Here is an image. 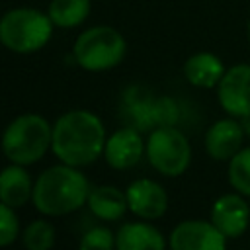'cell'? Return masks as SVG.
<instances>
[{
  "mask_svg": "<svg viewBox=\"0 0 250 250\" xmlns=\"http://www.w3.org/2000/svg\"><path fill=\"white\" fill-rule=\"evenodd\" d=\"M105 146V131L98 115L72 109L53 125V152L68 166L92 164Z\"/></svg>",
  "mask_w": 250,
  "mask_h": 250,
  "instance_id": "6da1fadb",
  "label": "cell"
},
{
  "mask_svg": "<svg viewBox=\"0 0 250 250\" xmlns=\"http://www.w3.org/2000/svg\"><path fill=\"white\" fill-rule=\"evenodd\" d=\"M90 182L76 166L61 164L45 170L33 184V203L43 215H66L88 201Z\"/></svg>",
  "mask_w": 250,
  "mask_h": 250,
  "instance_id": "7a4b0ae2",
  "label": "cell"
},
{
  "mask_svg": "<svg viewBox=\"0 0 250 250\" xmlns=\"http://www.w3.org/2000/svg\"><path fill=\"white\" fill-rule=\"evenodd\" d=\"M53 143V129L41 115L25 113L16 117L2 135V150L14 164H33L41 160Z\"/></svg>",
  "mask_w": 250,
  "mask_h": 250,
  "instance_id": "3957f363",
  "label": "cell"
},
{
  "mask_svg": "<svg viewBox=\"0 0 250 250\" xmlns=\"http://www.w3.org/2000/svg\"><path fill=\"white\" fill-rule=\"evenodd\" d=\"M53 25L49 14L35 8H14L0 18V43L14 53H33L47 45Z\"/></svg>",
  "mask_w": 250,
  "mask_h": 250,
  "instance_id": "277c9868",
  "label": "cell"
},
{
  "mask_svg": "<svg viewBox=\"0 0 250 250\" xmlns=\"http://www.w3.org/2000/svg\"><path fill=\"white\" fill-rule=\"evenodd\" d=\"M127 51L123 35L109 25H96L82 31L72 47L76 62L92 72H102L117 66Z\"/></svg>",
  "mask_w": 250,
  "mask_h": 250,
  "instance_id": "5b68a950",
  "label": "cell"
},
{
  "mask_svg": "<svg viewBox=\"0 0 250 250\" xmlns=\"http://www.w3.org/2000/svg\"><path fill=\"white\" fill-rule=\"evenodd\" d=\"M146 156L162 176H182L191 162V146L176 127H156L146 141Z\"/></svg>",
  "mask_w": 250,
  "mask_h": 250,
  "instance_id": "8992f818",
  "label": "cell"
},
{
  "mask_svg": "<svg viewBox=\"0 0 250 250\" xmlns=\"http://www.w3.org/2000/svg\"><path fill=\"white\" fill-rule=\"evenodd\" d=\"M217 98L230 117H250V64L238 62L227 68L217 84Z\"/></svg>",
  "mask_w": 250,
  "mask_h": 250,
  "instance_id": "52a82bcc",
  "label": "cell"
},
{
  "mask_svg": "<svg viewBox=\"0 0 250 250\" xmlns=\"http://www.w3.org/2000/svg\"><path fill=\"white\" fill-rule=\"evenodd\" d=\"M168 244L170 250H225L227 236L211 221L188 219L174 227Z\"/></svg>",
  "mask_w": 250,
  "mask_h": 250,
  "instance_id": "ba28073f",
  "label": "cell"
},
{
  "mask_svg": "<svg viewBox=\"0 0 250 250\" xmlns=\"http://www.w3.org/2000/svg\"><path fill=\"white\" fill-rule=\"evenodd\" d=\"M211 223L227 238L242 236L250 225V205L244 201V195L234 191L217 197L211 207Z\"/></svg>",
  "mask_w": 250,
  "mask_h": 250,
  "instance_id": "9c48e42d",
  "label": "cell"
},
{
  "mask_svg": "<svg viewBox=\"0 0 250 250\" xmlns=\"http://www.w3.org/2000/svg\"><path fill=\"white\" fill-rule=\"evenodd\" d=\"M125 195L129 209L141 219H158L168 209V193L160 184L148 178L135 180L127 188Z\"/></svg>",
  "mask_w": 250,
  "mask_h": 250,
  "instance_id": "30bf717a",
  "label": "cell"
},
{
  "mask_svg": "<svg viewBox=\"0 0 250 250\" xmlns=\"http://www.w3.org/2000/svg\"><path fill=\"white\" fill-rule=\"evenodd\" d=\"M244 129L234 117H225L215 121L205 133V150L211 158L219 162L230 160L242 148Z\"/></svg>",
  "mask_w": 250,
  "mask_h": 250,
  "instance_id": "8fae6325",
  "label": "cell"
},
{
  "mask_svg": "<svg viewBox=\"0 0 250 250\" xmlns=\"http://www.w3.org/2000/svg\"><path fill=\"white\" fill-rule=\"evenodd\" d=\"M145 143L141 139L139 129L135 127H123L119 131H115L104 146V156L107 160V164L111 168L117 170H125V168H133L143 152H145Z\"/></svg>",
  "mask_w": 250,
  "mask_h": 250,
  "instance_id": "7c38bea8",
  "label": "cell"
},
{
  "mask_svg": "<svg viewBox=\"0 0 250 250\" xmlns=\"http://www.w3.org/2000/svg\"><path fill=\"white\" fill-rule=\"evenodd\" d=\"M223 61L209 51L193 53L184 62V76L195 88H215L225 74Z\"/></svg>",
  "mask_w": 250,
  "mask_h": 250,
  "instance_id": "4fadbf2b",
  "label": "cell"
},
{
  "mask_svg": "<svg viewBox=\"0 0 250 250\" xmlns=\"http://www.w3.org/2000/svg\"><path fill=\"white\" fill-rule=\"evenodd\" d=\"M115 250H166V240L148 223H125L115 234Z\"/></svg>",
  "mask_w": 250,
  "mask_h": 250,
  "instance_id": "5bb4252c",
  "label": "cell"
},
{
  "mask_svg": "<svg viewBox=\"0 0 250 250\" xmlns=\"http://www.w3.org/2000/svg\"><path fill=\"white\" fill-rule=\"evenodd\" d=\"M33 197L29 172L21 164H14L0 172V201L10 207H21Z\"/></svg>",
  "mask_w": 250,
  "mask_h": 250,
  "instance_id": "9a60e30c",
  "label": "cell"
},
{
  "mask_svg": "<svg viewBox=\"0 0 250 250\" xmlns=\"http://www.w3.org/2000/svg\"><path fill=\"white\" fill-rule=\"evenodd\" d=\"M86 203H88L90 211L98 219H104V221H117L129 209L127 195L113 186H100V188L92 189Z\"/></svg>",
  "mask_w": 250,
  "mask_h": 250,
  "instance_id": "2e32d148",
  "label": "cell"
},
{
  "mask_svg": "<svg viewBox=\"0 0 250 250\" xmlns=\"http://www.w3.org/2000/svg\"><path fill=\"white\" fill-rule=\"evenodd\" d=\"M47 14L59 27H76L90 14V0H51Z\"/></svg>",
  "mask_w": 250,
  "mask_h": 250,
  "instance_id": "e0dca14e",
  "label": "cell"
},
{
  "mask_svg": "<svg viewBox=\"0 0 250 250\" xmlns=\"http://www.w3.org/2000/svg\"><path fill=\"white\" fill-rule=\"evenodd\" d=\"M229 184L234 191L250 197V146L240 148L229 160Z\"/></svg>",
  "mask_w": 250,
  "mask_h": 250,
  "instance_id": "ac0fdd59",
  "label": "cell"
},
{
  "mask_svg": "<svg viewBox=\"0 0 250 250\" xmlns=\"http://www.w3.org/2000/svg\"><path fill=\"white\" fill-rule=\"evenodd\" d=\"M23 244L27 250H51L55 244V229L51 223L39 219L23 230Z\"/></svg>",
  "mask_w": 250,
  "mask_h": 250,
  "instance_id": "d6986e66",
  "label": "cell"
},
{
  "mask_svg": "<svg viewBox=\"0 0 250 250\" xmlns=\"http://www.w3.org/2000/svg\"><path fill=\"white\" fill-rule=\"evenodd\" d=\"M113 246H115L113 234L104 227H94L82 234L78 250H113Z\"/></svg>",
  "mask_w": 250,
  "mask_h": 250,
  "instance_id": "ffe728a7",
  "label": "cell"
},
{
  "mask_svg": "<svg viewBox=\"0 0 250 250\" xmlns=\"http://www.w3.org/2000/svg\"><path fill=\"white\" fill-rule=\"evenodd\" d=\"M178 121V105L172 98L152 100V123L158 127H174Z\"/></svg>",
  "mask_w": 250,
  "mask_h": 250,
  "instance_id": "44dd1931",
  "label": "cell"
},
{
  "mask_svg": "<svg viewBox=\"0 0 250 250\" xmlns=\"http://www.w3.org/2000/svg\"><path fill=\"white\" fill-rule=\"evenodd\" d=\"M18 230H20V225H18L14 207L0 201V248L12 244L18 236Z\"/></svg>",
  "mask_w": 250,
  "mask_h": 250,
  "instance_id": "7402d4cb",
  "label": "cell"
},
{
  "mask_svg": "<svg viewBox=\"0 0 250 250\" xmlns=\"http://www.w3.org/2000/svg\"><path fill=\"white\" fill-rule=\"evenodd\" d=\"M246 33H248V41H250V20H248V27H246Z\"/></svg>",
  "mask_w": 250,
  "mask_h": 250,
  "instance_id": "603a6c76",
  "label": "cell"
}]
</instances>
